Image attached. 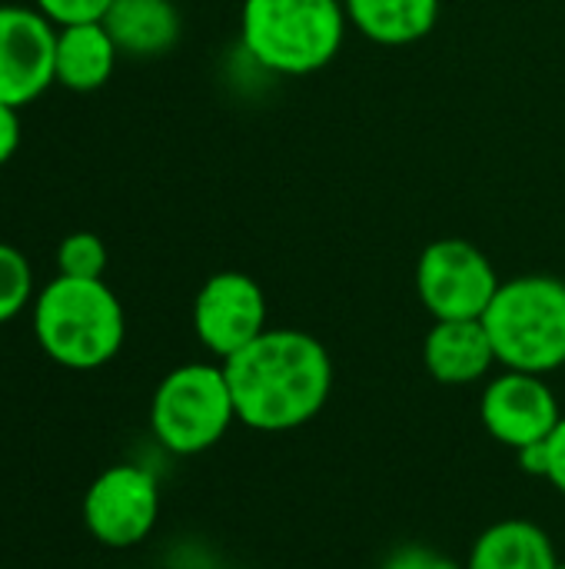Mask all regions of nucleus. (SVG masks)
<instances>
[{
	"instance_id": "1",
	"label": "nucleus",
	"mask_w": 565,
	"mask_h": 569,
	"mask_svg": "<svg viewBox=\"0 0 565 569\" xmlns=\"http://www.w3.org/2000/svg\"><path fill=\"white\" fill-rule=\"evenodd\" d=\"M236 423L256 433H286L316 420L333 393V360L306 330L270 327L223 360Z\"/></svg>"
},
{
	"instance_id": "2",
	"label": "nucleus",
	"mask_w": 565,
	"mask_h": 569,
	"mask_svg": "<svg viewBox=\"0 0 565 569\" xmlns=\"http://www.w3.org/2000/svg\"><path fill=\"white\" fill-rule=\"evenodd\" d=\"M33 337L57 367L100 370L123 347V303L103 280L57 273L33 297Z\"/></svg>"
},
{
	"instance_id": "3",
	"label": "nucleus",
	"mask_w": 565,
	"mask_h": 569,
	"mask_svg": "<svg viewBox=\"0 0 565 569\" xmlns=\"http://www.w3.org/2000/svg\"><path fill=\"white\" fill-rule=\"evenodd\" d=\"M346 23L343 0H243L240 37L263 70L306 77L340 53Z\"/></svg>"
},
{
	"instance_id": "4",
	"label": "nucleus",
	"mask_w": 565,
	"mask_h": 569,
	"mask_svg": "<svg viewBox=\"0 0 565 569\" xmlns=\"http://www.w3.org/2000/svg\"><path fill=\"white\" fill-rule=\"evenodd\" d=\"M503 370L553 373L565 367V280L526 273L500 283L483 313Z\"/></svg>"
},
{
	"instance_id": "5",
	"label": "nucleus",
	"mask_w": 565,
	"mask_h": 569,
	"mask_svg": "<svg viewBox=\"0 0 565 569\" xmlns=\"http://www.w3.org/2000/svg\"><path fill=\"white\" fill-rule=\"evenodd\" d=\"M236 423L223 363H183L170 370L150 400V430L176 457L213 450Z\"/></svg>"
},
{
	"instance_id": "6",
	"label": "nucleus",
	"mask_w": 565,
	"mask_h": 569,
	"mask_svg": "<svg viewBox=\"0 0 565 569\" xmlns=\"http://www.w3.org/2000/svg\"><path fill=\"white\" fill-rule=\"evenodd\" d=\"M500 283L490 257L460 237L433 240L416 260V297L433 320H483Z\"/></svg>"
},
{
	"instance_id": "7",
	"label": "nucleus",
	"mask_w": 565,
	"mask_h": 569,
	"mask_svg": "<svg viewBox=\"0 0 565 569\" xmlns=\"http://www.w3.org/2000/svg\"><path fill=\"white\" fill-rule=\"evenodd\" d=\"M80 513L97 543L110 550H130L143 543L160 520V483L137 463L107 467L87 487Z\"/></svg>"
},
{
	"instance_id": "8",
	"label": "nucleus",
	"mask_w": 565,
	"mask_h": 569,
	"mask_svg": "<svg viewBox=\"0 0 565 569\" xmlns=\"http://www.w3.org/2000/svg\"><path fill=\"white\" fill-rule=\"evenodd\" d=\"M270 330V303L263 287L240 270L213 273L193 300V333L220 363Z\"/></svg>"
},
{
	"instance_id": "9",
	"label": "nucleus",
	"mask_w": 565,
	"mask_h": 569,
	"mask_svg": "<svg viewBox=\"0 0 565 569\" xmlns=\"http://www.w3.org/2000/svg\"><path fill=\"white\" fill-rule=\"evenodd\" d=\"M563 417L553 387L539 373L503 370L486 380L480 397V420L486 433L513 453L549 440Z\"/></svg>"
},
{
	"instance_id": "10",
	"label": "nucleus",
	"mask_w": 565,
	"mask_h": 569,
	"mask_svg": "<svg viewBox=\"0 0 565 569\" xmlns=\"http://www.w3.org/2000/svg\"><path fill=\"white\" fill-rule=\"evenodd\" d=\"M57 27L37 7L0 3V103L27 107L53 87Z\"/></svg>"
},
{
	"instance_id": "11",
	"label": "nucleus",
	"mask_w": 565,
	"mask_h": 569,
	"mask_svg": "<svg viewBox=\"0 0 565 569\" xmlns=\"http://www.w3.org/2000/svg\"><path fill=\"white\" fill-rule=\"evenodd\" d=\"M423 363L443 387L490 380L493 367H500L483 320H436L423 340Z\"/></svg>"
},
{
	"instance_id": "12",
	"label": "nucleus",
	"mask_w": 565,
	"mask_h": 569,
	"mask_svg": "<svg viewBox=\"0 0 565 569\" xmlns=\"http://www.w3.org/2000/svg\"><path fill=\"white\" fill-rule=\"evenodd\" d=\"M117 57H120V50H117L113 37L107 33L103 20L57 27L53 83H60L73 93H93L113 77Z\"/></svg>"
},
{
	"instance_id": "13",
	"label": "nucleus",
	"mask_w": 565,
	"mask_h": 569,
	"mask_svg": "<svg viewBox=\"0 0 565 569\" xmlns=\"http://www.w3.org/2000/svg\"><path fill=\"white\" fill-rule=\"evenodd\" d=\"M103 27L117 50L127 57L170 53L183 33V20L173 0H113L103 13Z\"/></svg>"
},
{
	"instance_id": "14",
	"label": "nucleus",
	"mask_w": 565,
	"mask_h": 569,
	"mask_svg": "<svg viewBox=\"0 0 565 569\" xmlns=\"http://www.w3.org/2000/svg\"><path fill=\"white\" fill-rule=\"evenodd\" d=\"M556 563L549 533L523 517L490 523L466 557V569H556Z\"/></svg>"
},
{
	"instance_id": "15",
	"label": "nucleus",
	"mask_w": 565,
	"mask_h": 569,
	"mask_svg": "<svg viewBox=\"0 0 565 569\" xmlns=\"http://www.w3.org/2000/svg\"><path fill=\"white\" fill-rule=\"evenodd\" d=\"M350 23L373 43L406 47L433 33L440 0H343Z\"/></svg>"
},
{
	"instance_id": "16",
	"label": "nucleus",
	"mask_w": 565,
	"mask_h": 569,
	"mask_svg": "<svg viewBox=\"0 0 565 569\" xmlns=\"http://www.w3.org/2000/svg\"><path fill=\"white\" fill-rule=\"evenodd\" d=\"M33 270L30 260L0 240V327L10 323L23 307L33 303Z\"/></svg>"
},
{
	"instance_id": "17",
	"label": "nucleus",
	"mask_w": 565,
	"mask_h": 569,
	"mask_svg": "<svg viewBox=\"0 0 565 569\" xmlns=\"http://www.w3.org/2000/svg\"><path fill=\"white\" fill-rule=\"evenodd\" d=\"M57 273L77 277V280H103V273H107L103 240L90 230L67 233L57 247Z\"/></svg>"
},
{
	"instance_id": "18",
	"label": "nucleus",
	"mask_w": 565,
	"mask_h": 569,
	"mask_svg": "<svg viewBox=\"0 0 565 569\" xmlns=\"http://www.w3.org/2000/svg\"><path fill=\"white\" fill-rule=\"evenodd\" d=\"M113 0H33V7L53 23V27H70V23H90L103 20Z\"/></svg>"
},
{
	"instance_id": "19",
	"label": "nucleus",
	"mask_w": 565,
	"mask_h": 569,
	"mask_svg": "<svg viewBox=\"0 0 565 569\" xmlns=\"http://www.w3.org/2000/svg\"><path fill=\"white\" fill-rule=\"evenodd\" d=\"M383 569H466V563H453L446 557H440L436 550L430 547H420V543H410V547H400L386 557Z\"/></svg>"
},
{
	"instance_id": "20",
	"label": "nucleus",
	"mask_w": 565,
	"mask_h": 569,
	"mask_svg": "<svg viewBox=\"0 0 565 569\" xmlns=\"http://www.w3.org/2000/svg\"><path fill=\"white\" fill-rule=\"evenodd\" d=\"M549 447V470H546V483H553L565 497V417L559 420V427L549 433L546 440Z\"/></svg>"
},
{
	"instance_id": "21",
	"label": "nucleus",
	"mask_w": 565,
	"mask_h": 569,
	"mask_svg": "<svg viewBox=\"0 0 565 569\" xmlns=\"http://www.w3.org/2000/svg\"><path fill=\"white\" fill-rule=\"evenodd\" d=\"M20 147V113L17 107L0 103V167L17 153Z\"/></svg>"
},
{
	"instance_id": "22",
	"label": "nucleus",
	"mask_w": 565,
	"mask_h": 569,
	"mask_svg": "<svg viewBox=\"0 0 565 569\" xmlns=\"http://www.w3.org/2000/svg\"><path fill=\"white\" fill-rule=\"evenodd\" d=\"M516 460H519L523 473L546 480V470H549V447H546V440H543V443H533V447L516 450Z\"/></svg>"
},
{
	"instance_id": "23",
	"label": "nucleus",
	"mask_w": 565,
	"mask_h": 569,
	"mask_svg": "<svg viewBox=\"0 0 565 569\" xmlns=\"http://www.w3.org/2000/svg\"><path fill=\"white\" fill-rule=\"evenodd\" d=\"M556 569H565V560H559V563H556Z\"/></svg>"
}]
</instances>
